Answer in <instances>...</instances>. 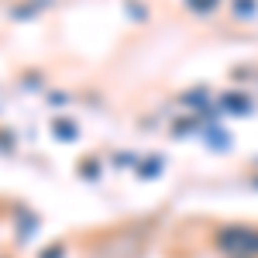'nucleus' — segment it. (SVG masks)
Here are the masks:
<instances>
[{
	"instance_id": "f257e3e1",
	"label": "nucleus",
	"mask_w": 258,
	"mask_h": 258,
	"mask_svg": "<svg viewBox=\"0 0 258 258\" xmlns=\"http://www.w3.org/2000/svg\"><path fill=\"white\" fill-rule=\"evenodd\" d=\"M214 244L234 258H255L258 255V231L255 227L231 224V227H220L217 234H214Z\"/></svg>"
},
{
	"instance_id": "f03ea898",
	"label": "nucleus",
	"mask_w": 258,
	"mask_h": 258,
	"mask_svg": "<svg viewBox=\"0 0 258 258\" xmlns=\"http://www.w3.org/2000/svg\"><path fill=\"white\" fill-rule=\"evenodd\" d=\"M55 131H59V138H76V127H73V124H69V120H59V124H55Z\"/></svg>"
},
{
	"instance_id": "7ed1b4c3",
	"label": "nucleus",
	"mask_w": 258,
	"mask_h": 258,
	"mask_svg": "<svg viewBox=\"0 0 258 258\" xmlns=\"http://www.w3.org/2000/svg\"><path fill=\"white\" fill-rule=\"evenodd\" d=\"M41 258H62V248H55V251H45Z\"/></svg>"
}]
</instances>
